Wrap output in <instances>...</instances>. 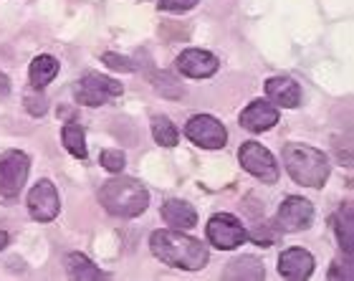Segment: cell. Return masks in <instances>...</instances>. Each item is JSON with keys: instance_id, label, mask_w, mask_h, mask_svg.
Here are the masks:
<instances>
[{"instance_id": "14", "label": "cell", "mask_w": 354, "mask_h": 281, "mask_svg": "<svg viewBox=\"0 0 354 281\" xmlns=\"http://www.w3.org/2000/svg\"><path fill=\"white\" fill-rule=\"evenodd\" d=\"M266 96L268 102L276 107H286V109H296L301 104V87L291 79V76H273L266 82Z\"/></svg>"}, {"instance_id": "24", "label": "cell", "mask_w": 354, "mask_h": 281, "mask_svg": "<svg viewBox=\"0 0 354 281\" xmlns=\"http://www.w3.org/2000/svg\"><path fill=\"white\" fill-rule=\"evenodd\" d=\"M102 61L114 71H134V61L127 59V56H119V53H104Z\"/></svg>"}, {"instance_id": "22", "label": "cell", "mask_w": 354, "mask_h": 281, "mask_svg": "<svg viewBox=\"0 0 354 281\" xmlns=\"http://www.w3.org/2000/svg\"><path fill=\"white\" fill-rule=\"evenodd\" d=\"M152 82H155V89L162 96H167V99H180V96H183V84H177L175 76L167 74V71L155 74L152 76Z\"/></svg>"}, {"instance_id": "18", "label": "cell", "mask_w": 354, "mask_h": 281, "mask_svg": "<svg viewBox=\"0 0 354 281\" xmlns=\"http://www.w3.org/2000/svg\"><path fill=\"white\" fill-rule=\"evenodd\" d=\"M332 226H334V233H337V241H339V246H342V251L347 253V256H352L354 213H352V206H349V203L339 206V210H337V213H334V218H332Z\"/></svg>"}, {"instance_id": "13", "label": "cell", "mask_w": 354, "mask_h": 281, "mask_svg": "<svg viewBox=\"0 0 354 281\" xmlns=\"http://www.w3.org/2000/svg\"><path fill=\"white\" fill-rule=\"evenodd\" d=\"M273 125H279V109L273 104L263 102V99L251 102L241 114V127L248 132H266Z\"/></svg>"}, {"instance_id": "2", "label": "cell", "mask_w": 354, "mask_h": 281, "mask_svg": "<svg viewBox=\"0 0 354 281\" xmlns=\"http://www.w3.org/2000/svg\"><path fill=\"white\" fill-rule=\"evenodd\" d=\"M102 206L117 218H137L147 210L149 192L134 178H111L99 190Z\"/></svg>"}, {"instance_id": "21", "label": "cell", "mask_w": 354, "mask_h": 281, "mask_svg": "<svg viewBox=\"0 0 354 281\" xmlns=\"http://www.w3.org/2000/svg\"><path fill=\"white\" fill-rule=\"evenodd\" d=\"M152 137L162 147H175L177 140H180V132H177V127L170 122V117L157 114V117H152Z\"/></svg>"}, {"instance_id": "17", "label": "cell", "mask_w": 354, "mask_h": 281, "mask_svg": "<svg viewBox=\"0 0 354 281\" xmlns=\"http://www.w3.org/2000/svg\"><path fill=\"white\" fill-rule=\"evenodd\" d=\"M56 74H59V61L53 59V56H48V53H41V56H36L33 64H30L28 82L33 89L41 91L46 84H51L53 79H56Z\"/></svg>"}, {"instance_id": "7", "label": "cell", "mask_w": 354, "mask_h": 281, "mask_svg": "<svg viewBox=\"0 0 354 281\" xmlns=\"http://www.w3.org/2000/svg\"><path fill=\"white\" fill-rule=\"evenodd\" d=\"M245 238H248V233H245V228L241 226L236 215L218 213L207 221V241L221 251H233L243 244Z\"/></svg>"}, {"instance_id": "8", "label": "cell", "mask_w": 354, "mask_h": 281, "mask_svg": "<svg viewBox=\"0 0 354 281\" xmlns=\"http://www.w3.org/2000/svg\"><path fill=\"white\" fill-rule=\"evenodd\" d=\"M185 134H187L190 142H195L198 147H205V149H221L225 147V140H228L225 127L215 117H210V114H195L185 125Z\"/></svg>"}, {"instance_id": "9", "label": "cell", "mask_w": 354, "mask_h": 281, "mask_svg": "<svg viewBox=\"0 0 354 281\" xmlns=\"http://www.w3.org/2000/svg\"><path fill=\"white\" fill-rule=\"evenodd\" d=\"M61 210V200L59 190L51 180H38L33 190L28 192V213L33 221L38 223H48L53 221Z\"/></svg>"}, {"instance_id": "26", "label": "cell", "mask_w": 354, "mask_h": 281, "mask_svg": "<svg viewBox=\"0 0 354 281\" xmlns=\"http://www.w3.org/2000/svg\"><path fill=\"white\" fill-rule=\"evenodd\" d=\"M195 6H198V0H160V8L170 10V13H183V10H190Z\"/></svg>"}, {"instance_id": "10", "label": "cell", "mask_w": 354, "mask_h": 281, "mask_svg": "<svg viewBox=\"0 0 354 281\" xmlns=\"http://www.w3.org/2000/svg\"><path fill=\"white\" fill-rule=\"evenodd\" d=\"M314 221V206L309 200L299 198V195H291L281 203L279 208V226L288 233H296V230H306Z\"/></svg>"}, {"instance_id": "16", "label": "cell", "mask_w": 354, "mask_h": 281, "mask_svg": "<svg viewBox=\"0 0 354 281\" xmlns=\"http://www.w3.org/2000/svg\"><path fill=\"white\" fill-rule=\"evenodd\" d=\"M223 279L228 281H261L266 279V269L261 264V259L256 256H241V259L230 261L225 271H223Z\"/></svg>"}, {"instance_id": "1", "label": "cell", "mask_w": 354, "mask_h": 281, "mask_svg": "<svg viewBox=\"0 0 354 281\" xmlns=\"http://www.w3.org/2000/svg\"><path fill=\"white\" fill-rule=\"evenodd\" d=\"M149 248L157 259L172 269H185V271H198L207 264L210 253L203 246V241L192 236H185L183 230H155L149 236Z\"/></svg>"}, {"instance_id": "6", "label": "cell", "mask_w": 354, "mask_h": 281, "mask_svg": "<svg viewBox=\"0 0 354 281\" xmlns=\"http://www.w3.org/2000/svg\"><path fill=\"white\" fill-rule=\"evenodd\" d=\"M238 160H241L245 172H251L253 178L263 180L268 185L279 180V165H276L271 152L261 147L259 142H243L241 149H238Z\"/></svg>"}, {"instance_id": "27", "label": "cell", "mask_w": 354, "mask_h": 281, "mask_svg": "<svg viewBox=\"0 0 354 281\" xmlns=\"http://www.w3.org/2000/svg\"><path fill=\"white\" fill-rule=\"evenodd\" d=\"M26 109H28L33 117L46 114V96L44 94H28L26 96Z\"/></svg>"}, {"instance_id": "12", "label": "cell", "mask_w": 354, "mask_h": 281, "mask_svg": "<svg viewBox=\"0 0 354 281\" xmlns=\"http://www.w3.org/2000/svg\"><path fill=\"white\" fill-rule=\"evenodd\" d=\"M279 274L288 281H304L314 274V256L304 248H288L279 256Z\"/></svg>"}, {"instance_id": "19", "label": "cell", "mask_w": 354, "mask_h": 281, "mask_svg": "<svg viewBox=\"0 0 354 281\" xmlns=\"http://www.w3.org/2000/svg\"><path fill=\"white\" fill-rule=\"evenodd\" d=\"M66 269H68V276L76 281H99V279H106L102 269L94 266L91 261L84 256V253H68L66 259Z\"/></svg>"}, {"instance_id": "29", "label": "cell", "mask_w": 354, "mask_h": 281, "mask_svg": "<svg viewBox=\"0 0 354 281\" xmlns=\"http://www.w3.org/2000/svg\"><path fill=\"white\" fill-rule=\"evenodd\" d=\"M6 246H8V233L6 230H0V251H3Z\"/></svg>"}, {"instance_id": "23", "label": "cell", "mask_w": 354, "mask_h": 281, "mask_svg": "<svg viewBox=\"0 0 354 281\" xmlns=\"http://www.w3.org/2000/svg\"><path fill=\"white\" fill-rule=\"evenodd\" d=\"M99 163H102L109 172H122L124 170L127 157L122 149H104L102 155H99Z\"/></svg>"}, {"instance_id": "11", "label": "cell", "mask_w": 354, "mask_h": 281, "mask_svg": "<svg viewBox=\"0 0 354 281\" xmlns=\"http://www.w3.org/2000/svg\"><path fill=\"white\" fill-rule=\"evenodd\" d=\"M218 66H221L218 56H213L210 51H203V48H187L177 56L180 74L190 76V79H207L218 71Z\"/></svg>"}, {"instance_id": "4", "label": "cell", "mask_w": 354, "mask_h": 281, "mask_svg": "<svg viewBox=\"0 0 354 281\" xmlns=\"http://www.w3.org/2000/svg\"><path fill=\"white\" fill-rule=\"evenodd\" d=\"M30 172V157L21 149H8L0 157V195L15 198L23 190Z\"/></svg>"}, {"instance_id": "25", "label": "cell", "mask_w": 354, "mask_h": 281, "mask_svg": "<svg viewBox=\"0 0 354 281\" xmlns=\"http://www.w3.org/2000/svg\"><path fill=\"white\" fill-rule=\"evenodd\" d=\"M352 256H347V261L342 264L339 259L334 261L332 264V269H329V279H347V281H352Z\"/></svg>"}, {"instance_id": "5", "label": "cell", "mask_w": 354, "mask_h": 281, "mask_svg": "<svg viewBox=\"0 0 354 281\" xmlns=\"http://www.w3.org/2000/svg\"><path fill=\"white\" fill-rule=\"evenodd\" d=\"M122 91H124V87L119 82L91 71V74L82 76V82L76 84V102L86 104V107H102L114 96H122Z\"/></svg>"}, {"instance_id": "15", "label": "cell", "mask_w": 354, "mask_h": 281, "mask_svg": "<svg viewBox=\"0 0 354 281\" xmlns=\"http://www.w3.org/2000/svg\"><path fill=\"white\" fill-rule=\"evenodd\" d=\"M162 221L175 230H187L192 226H198V213L190 203L172 198L162 206Z\"/></svg>"}, {"instance_id": "28", "label": "cell", "mask_w": 354, "mask_h": 281, "mask_svg": "<svg viewBox=\"0 0 354 281\" xmlns=\"http://www.w3.org/2000/svg\"><path fill=\"white\" fill-rule=\"evenodd\" d=\"M8 94H10V79L0 71V96H8Z\"/></svg>"}, {"instance_id": "3", "label": "cell", "mask_w": 354, "mask_h": 281, "mask_svg": "<svg viewBox=\"0 0 354 281\" xmlns=\"http://www.w3.org/2000/svg\"><path fill=\"white\" fill-rule=\"evenodd\" d=\"M283 165L288 175L306 188H322L329 178V160L322 149L309 145H286L283 147Z\"/></svg>"}, {"instance_id": "20", "label": "cell", "mask_w": 354, "mask_h": 281, "mask_svg": "<svg viewBox=\"0 0 354 281\" xmlns=\"http://www.w3.org/2000/svg\"><path fill=\"white\" fill-rule=\"evenodd\" d=\"M61 140H64V145H66V149L71 152L74 157H79V160H86V134H84V129L76 122H68L64 129H61Z\"/></svg>"}]
</instances>
